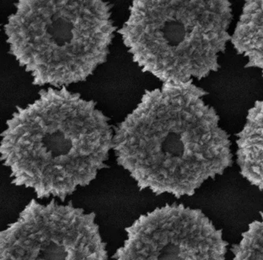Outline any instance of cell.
<instances>
[{"instance_id": "277c9868", "label": "cell", "mask_w": 263, "mask_h": 260, "mask_svg": "<svg viewBox=\"0 0 263 260\" xmlns=\"http://www.w3.org/2000/svg\"><path fill=\"white\" fill-rule=\"evenodd\" d=\"M233 17L229 0H133L117 32L143 73L183 83L218 71Z\"/></svg>"}, {"instance_id": "7a4b0ae2", "label": "cell", "mask_w": 263, "mask_h": 260, "mask_svg": "<svg viewBox=\"0 0 263 260\" xmlns=\"http://www.w3.org/2000/svg\"><path fill=\"white\" fill-rule=\"evenodd\" d=\"M0 136V159L11 184L38 199L64 203L108 168L114 129L95 101L49 87L33 102L16 107Z\"/></svg>"}, {"instance_id": "5b68a950", "label": "cell", "mask_w": 263, "mask_h": 260, "mask_svg": "<svg viewBox=\"0 0 263 260\" xmlns=\"http://www.w3.org/2000/svg\"><path fill=\"white\" fill-rule=\"evenodd\" d=\"M96 214L32 199L0 232V260H108Z\"/></svg>"}, {"instance_id": "6da1fadb", "label": "cell", "mask_w": 263, "mask_h": 260, "mask_svg": "<svg viewBox=\"0 0 263 260\" xmlns=\"http://www.w3.org/2000/svg\"><path fill=\"white\" fill-rule=\"evenodd\" d=\"M207 94L193 80L164 83L145 90L114 128L117 164L139 190L190 197L233 166L232 142Z\"/></svg>"}, {"instance_id": "ba28073f", "label": "cell", "mask_w": 263, "mask_h": 260, "mask_svg": "<svg viewBox=\"0 0 263 260\" xmlns=\"http://www.w3.org/2000/svg\"><path fill=\"white\" fill-rule=\"evenodd\" d=\"M231 43L246 58L245 68L258 69L263 77V0L245 1Z\"/></svg>"}, {"instance_id": "8992f818", "label": "cell", "mask_w": 263, "mask_h": 260, "mask_svg": "<svg viewBox=\"0 0 263 260\" xmlns=\"http://www.w3.org/2000/svg\"><path fill=\"white\" fill-rule=\"evenodd\" d=\"M114 260H226L229 243L199 209L165 204L125 228Z\"/></svg>"}, {"instance_id": "9c48e42d", "label": "cell", "mask_w": 263, "mask_h": 260, "mask_svg": "<svg viewBox=\"0 0 263 260\" xmlns=\"http://www.w3.org/2000/svg\"><path fill=\"white\" fill-rule=\"evenodd\" d=\"M261 218L248 225L241 239L231 248L233 260H263V212Z\"/></svg>"}, {"instance_id": "52a82bcc", "label": "cell", "mask_w": 263, "mask_h": 260, "mask_svg": "<svg viewBox=\"0 0 263 260\" xmlns=\"http://www.w3.org/2000/svg\"><path fill=\"white\" fill-rule=\"evenodd\" d=\"M236 142L241 176L263 192V99L257 101L248 110Z\"/></svg>"}, {"instance_id": "3957f363", "label": "cell", "mask_w": 263, "mask_h": 260, "mask_svg": "<svg viewBox=\"0 0 263 260\" xmlns=\"http://www.w3.org/2000/svg\"><path fill=\"white\" fill-rule=\"evenodd\" d=\"M103 0H18L4 26L9 54L33 85L86 82L108 61L118 31Z\"/></svg>"}]
</instances>
